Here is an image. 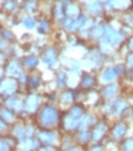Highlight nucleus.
<instances>
[{"label":"nucleus","instance_id":"nucleus-10","mask_svg":"<svg viewBox=\"0 0 133 151\" xmlns=\"http://www.w3.org/2000/svg\"><path fill=\"white\" fill-rule=\"evenodd\" d=\"M124 108H126V103L123 100H117V102L113 104V111L115 113H121L124 110Z\"/></svg>","mask_w":133,"mask_h":151},{"label":"nucleus","instance_id":"nucleus-6","mask_svg":"<svg viewBox=\"0 0 133 151\" xmlns=\"http://www.w3.org/2000/svg\"><path fill=\"white\" fill-rule=\"evenodd\" d=\"M113 136L117 137V139H121V137L126 134V125L123 124H117L115 128H113Z\"/></svg>","mask_w":133,"mask_h":151},{"label":"nucleus","instance_id":"nucleus-20","mask_svg":"<svg viewBox=\"0 0 133 151\" xmlns=\"http://www.w3.org/2000/svg\"><path fill=\"white\" fill-rule=\"evenodd\" d=\"M131 77L133 78V70H132V72H131Z\"/></svg>","mask_w":133,"mask_h":151},{"label":"nucleus","instance_id":"nucleus-9","mask_svg":"<svg viewBox=\"0 0 133 151\" xmlns=\"http://www.w3.org/2000/svg\"><path fill=\"white\" fill-rule=\"evenodd\" d=\"M117 92V86H115V84H111V86H107L105 89H104V96L105 97H111V96H113Z\"/></svg>","mask_w":133,"mask_h":151},{"label":"nucleus","instance_id":"nucleus-18","mask_svg":"<svg viewBox=\"0 0 133 151\" xmlns=\"http://www.w3.org/2000/svg\"><path fill=\"white\" fill-rule=\"evenodd\" d=\"M128 46H129V48H131V51H133V37L129 40V43H128Z\"/></svg>","mask_w":133,"mask_h":151},{"label":"nucleus","instance_id":"nucleus-2","mask_svg":"<svg viewBox=\"0 0 133 151\" xmlns=\"http://www.w3.org/2000/svg\"><path fill=\"white\" fill-rule=\"evenodd\" d=\"M106 133V125L105 124H99L95 127L92 131V140L94 141H100L102 135Z\"/></svg>","mask_w":133,"mask_h":151},{"label":"nucleus","instance_id":"nucleus-13","mask_svg":"<svg viewBox=\"0 0 133 151\" xmlns=\"http://www.w3.org/2000/svg\"><path fill=\"white\" fill-rule=\"evenodd\" d=\"M94 84V78L90 77V76H86L84 77V81H83V87L87 88V87H91Z\"/></svg>","mask_w":133,"mask_h":151},{"label":"nucleus","instance_id":"nucleus-12","mask_svg":"<svg viewBox=\"0 0 133 151\" xmlns=\"http://www.w3.org/2000/svg\"><path fill=\"white\" fill-rule=\"evenodd\" d=\"M122 147H123V151H133V139L126 140Z\"/></svg>","mask_w":133,"mask_h":151},{"label":"nucleus","instance_id":"nucleus-17","mask_svg":"<svg viewBox=\"0 0 133 151\" xmlns=\"http://www.w3.org/2000/svg\"><path fill=\"white\" fill-rule=\"evenodd\" d=\"M38 151H54L53 147H41Z\"/></svg>","mask_w":133,"mask_h":151},{"label":"nucleus","instance_id":"nucleus-14","mask_svg":"<svg viewBox=\"0 0 133 151\" xmlns=\"http://www.w3.org/2000/svg\"><path fill=\"white\" fill-rule=\"evenodd\" d=\"M23 24H25V26L28 27V29H32L35 26V21L32 20V19H25Z\"/></svg>","mask_w":133,"mask_h":151},{"label":"nucleus","instance_id":"nucleus-11","mask_svg":"<svg viewBox=\"0 0 133 151\" xmlns=\"http://www.w3.org/2000/svg\"><path fill=\"white\" fill-rule=\"evenodd\" d=\"M37 63H38V61H37V58L33 57V56L27 57L26 61H25V65H26L27 67H35V66H37Z\"/></svg>","mask_w":133,"mask_h":151},{"label":"nucleus","instance_id":"nucleus-7","mask_svg":"<svg viewBox=\"0 0 133 151\" xmlns=\"http://www.w3.org/2000/svg\"><path fill=\"white\" fill-rule=\"evenodd\" d=\"M43 58H44V62H47V63H49V65L53 63L55 61V52L53 50H48V51H46V53H44Z\"/></svg>","mask_w":133,"mask_h":151},{"label":"nucleus","instance_id":"nucleus-15","mask_svg":"<svg viewBox=\"0 0 133 151\" xmlns=\"http://www.w3.org/2000/svg\"><path fill=\"white\" fill-rule=\"evenodd\" d=\"M127 65H128L129 67H133V52L127 57Z\"/></svg>","mask_w":133,"mask_h":151},{"label":"nucleus","instance_id":"nucleus-1","mask_svg":"<svg viewBox=\"0 0 133 151\" xmlns=\"http://www.w3.org/2000/svg\"><path fill=\"white\" fill-rule=\"evenodd\" d=\"M40 120L44 127H50L57 122V111L52 108H44L41 113Z\"/></svg>","mask_w":133,"mask_h":151},{"label":"nucleus","instance_id":"nucleus-3","mask_svg":"<svg viewBox=\"0 0 133 151\" xmlns=\"http://www.w3.org/2000/svg\"><path fill=\"white\" fill-rule=\"evenodd\" d=\"M55 137H57V135L54 133H52V131H48V130H43V131H41V134H40L41 141L46 142V144L53 142L55 140Z\"/></svg>","mask_w":133,"mask_h":151},{"label":"nucleus","instance_id":"nucleus-8","mask_svg":"<svg viewBox=\"0 0 133 151\" xmlns=\"http://www.w3.org/2000/svg\"><path fill=\"white\" fill-rule=\"evenodd\" d=\"M115 77H116V70H106L104 72V74H102V78L106 82L113 81V79H115Z\"/></svg>","mask_w":133,"mask_h":151},{"label":"nucleus","instance_id":"nucleus-16","mask_svg":"<svg viewBox=\"0 0 133 151\" xmlns=\"http://www.w3.org/2000/svg\"><path fill=\"white\" fill-rule=\"evenodd\" d=\"M90 151H104V149L101 146H94V147L90 149Z\"/></svg>","mask_w":133,"mask_h":151},{"label":"nucleus","instance_id":"nucleus-5","mask_svg":"<svg viewBox=\"0 0 133 151\" xmlns=\"http://www.w3.org/2000/svg\"><path fill=\"white\" fill-rule=\"evenodd\" d=\"M1 88H3V91L5 89V88H8V91H6V93L10 94V93H12V92H15V89H16V83H15V81H14V79L8 78L6 81H3Z\"/></svg>","mask_w":133,"mask_h":151},{"label":"nucleus","instance_id":"nucleus-4","mask_svg":"<svg viewBox=\"0 0 133 151\" xmlns=\"http://www.w3.org/2000/svg\"><path fill=\"white\" fill-rule=\"evenodd\" d=\"M40 103V99L37 96H30L27 99H26V103H25V105H26L27 110H35L37 108V105H38Z\"/></svg>","mask_w":133,"mask_h":151},{"label":"nucleus","instance_id":"nucleus-19","mask_svg":"<svg viewBox=\"0 0 133 151\" xmlns=\"http://www.w3.org/2000/svg\"><path fill=\"white\" fill-rule=\"evenodd\" d=\"M69 151H79V150H78L77 147H72V149H70V150H69Z\"/></svg>","mask_w":133,"mask_h":151}]
</instances>
